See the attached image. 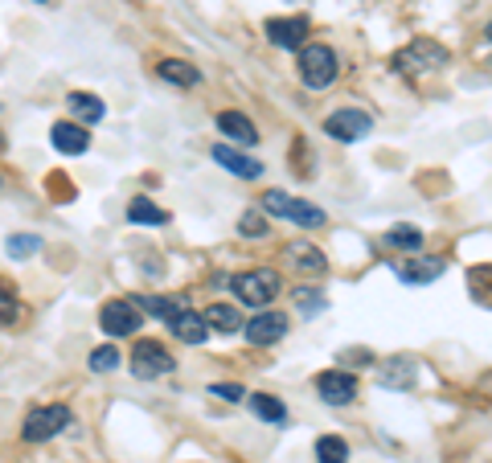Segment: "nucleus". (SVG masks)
Segmentation results:
<instances>
[{"instance_id": "dca6fc26", "label": "nucleus", "mask_w": 492, "mask_h": 463, "mask_svg": "<svg viewBox=\"0 0 492 463\" xmlns=\"http://www.w3.org/2000/svg\"><path fill=\"white\" fill-rule=\"evenodd\" d=\"M213 160H218L221 168H230L234 176H242V181H254V176H262V165L254 156H246V152L230 148V144H213Z\"/></svg>"}, {"instance_id": "cd10ccee", "label": "nucleus", "mask_w": 492, "mask_h": 463, "mask_svg": "<svg viewBox=\"0 0 492 463\" xmlns=\"http://www.w3.org/2000/svg\"><path fill=\"white\" fill-rule=\"evenodd\" d=\"M5 250H8V258H29L41 250V238L37 234H13V238L5 242Z\"/></svg>"}, {"instance_id": "1a4fd4ad", "label": "nucleus", "mask_w": 492, "mask_h": 463, "mask_svg": "<svg viewBox=\"0 0 492 463\" xmlns=\"http://www.w3.org/2000/svg\"><path fill=\"white\" fill-rule=\"evenodd\" d=\"M316 394L324 398L328 406H349L353 398H357V377L344 369H324L316 377Z\"/></svg>"}, {"instance_id": "aec40b11", "label": "nucleus", "mask_w": 492, "mask_h": 463, "mask_svg": "<svg viewBox=\"0 0 492 463\" xmlns=\"http://www.w3.org/2000/svg\"><path fill=\"white\" fill-rule=\"evenodd\" d=\"M156 75H160L164 83H172V86H197L201 83V70L189 66V62H177V58H164L160 66H156Z\"/></svg>"}, {"instance_id": "20e7f679", "label": "nucleus", "mask_w": 492, "mask_h": 463, "mask_svg": "<svg viewBox=\"0 0 492 463\" xmlns=\"http://www.w3.org/2000/svg\"><path fill=\"white\" fill-rule=\"evenodd\" d=\"M70 427V406L54 402V406H33L21 422V438L25 443H49L54 435Z\"/></svg>"}, {"instance_id": "ddd939ff", "label": "nucleus", "mask_w": 492, "mask_h": 463, "mask_svg": "<svg viewBox=\"0 0 492 463\" xmlns=\"http://www.w3.org/2000/svg\"><path fill=\"white\" fill-rule=\"evenodd\" d=\"M415 377H418L415 357H390V361L377 365V386H385V389H410Z\"/></svg>"}, {"instance_id": "0eeeda50", "label": "nucleus", "mask_w": 492, "mask_h": 463, "mask_svg": "<svg viewBox=\"0 0 492 463\" xmlns=\"http://www.w3.org/2000/svg\"><path fill=\"white\" fill-rule=\"evenodd\" d=\"M172 353L164 345H156V340H136V348H131V369H136V377H164V373H172Z\"/></svg>"}, {"instance_id": "393cba45", "label": "nucleus", "mask_w": 492, "mask_h": 463, "mask_svg": "<svg viewBox=\"0 0 492 463\" xmlns=\"http://www.w3.org/2000/svg\"><path fill=\"white\" fill-rule=\"evenodd\" d=\"M316 463H349V443L341 435H320L316 438Z\"/></svg>"}, {"instance_id": "c85d7f7f", "label": "nucleus", "mask_w": 492, "mask_h": 463, "mask_svg": "<svg viewBox=\"0 0 492 463\" xmlns=\"http://www.w3.org/2000/svg\"><path fill=\"white\" fill-rule=\"evenodd\" d=\"M115 365H119V348L115 345H98L95 353H90V369L95 373H111Z\"/></svg>"}, {"instance_id": "f257e3e1", "label": "nucleus", "mask_w": 492, "mask_h": 463, "mask_svg": "<svg viewBox=\"0 0 492 463\" xmlns=\"http://www.w3.org/2000/svg\"><path fill=\"white\" fill-rule=\"evenodd\" d=\"M451 62L447 45H439L435 37H415L410 45H402L398 54H394V70L406 78H418V75H435V70H443Z\"/></svg>"}, {"instance_id": "72a5a7b5", "label": "nucleus", "mask_w": 492, "mask_h": 463, "mask_svg": "<svg viewBox=\"0 0 492 463\" xmlns=\"http://www.w3.org/2000/svg\"><path fill=\"white\" fill-rule=\"evenodd\" d=\"M484 42H492V21H488V25H484Z\"/></svg>"}, {"instance_id": "f03ea898", "label": "nucleus", "mask_w": 492, "mask_h": 463, "mask_svg": "<svg viewBox=\"0 0 492 463\" xmlns=\"http://www.w3.org/2000/svg\"><path fill=\"white\" fill-rule=\"evenodd\" d=\"M336 75H341V62H336V54L328 50V45L312 42L300 50V83L308 86V91H324V86L336 83Z\"/></svg>"}, {"instance_id": "4468645a", "label": "nucleus", "mask_w": 492, "mask_h": 463, "mask_svg": "<svg viewBox=\"0 0 492 463\" xmlns=\"http://www.w3.org/2000/svg\"><path fill=\"white\" fill-rule=\"evenodd\" d=\"M398 271V279L402 283H410V287H423V283H435L443 271H447V263L443 258H431V255H423V258H406L402 267H394Z\"/></svg>"}, {"instance_id": "5701e85b", "label": "nucleus", "mask_w": 492, "mask_h": 463, "mask_svg": "<svg viewBox=\"0 0 492 463\" xmlns=\"http://www.w3.org/2000/svg\"><path fill=\"white\" fill-rule=\"evenodd\" d=\"M128 222H136V226H164V222H169V214H164L156 201L136 197V201L128 206Z\"/></svg>"}, {"instance_id": "7ed1b4c3", "label": "nucleus", "mask_w": 492, "mask_h": 463, "mask_svg": "<svg viewBox=\"0 0 492 463\" xmlns=\"http://www.w3.org/2000/svg\"><path fill=\"white\" fill-rule=\"evenodd\" d=\"M279 271H271V267H259V271H242L230 279V291H234L238 299H242L246 307H267L271 299H279Z\"/></svg>"}, {"instance_id": "6e6552de", "label": "nucleus", "mask_w": 492, "mask_h": 463, "mask_svg": "<svg viewBox=\"0 0 492 463\" xmlns=\"http://www.w3.org/2000/svg\"><path fill=\"white\" fill-rule=\"evenodd\" d=\"M369 127H374V119L357 107H341L324 119V136H333V140H341V144H357L361 136H369Z\"/></svg>"}, {"instance_id": "2f4dec72", "label": "nucleus", "mask_w": 492, "mask_h": 463, "mask_svg": "<svg viewBox=\"0 0 492 463\" xmlns=\"http://www.w3.org/2000/svg\"><path fill=\"white\" fill-rule=\"evenodd\" d=\"M210 398H226V402H242L246 389L234 386V381H218V386H210Z\"/></svg>"}, {"instance_id": "9d476101", "label": "nucleus", "mask_w": 492, "mask_h": 463, "mask_svg": "<svg viewBox=\"0 0 492 463\" xmlns=\"http://www.w3.org/2000/svg\"><path fill=\"white\" fill-rule=\"evenodd\" d=\"M283 332H287L283 316H279V312H259L254 320H246L242 337H246V345L267 348V345H279V340H283Z\"/></svg>"}, {"instance_id": "f3484780", "label": "nucleus", "mask_w": 492, "mask_h": 463, "mask_svg": "<svg viewBox=\"0 0 492 463\" xmlns=\"http://www.w3.org/2000/svg\"><path fill=\"white\" fill-rule=\"evenodd\" d=\"M169 328H172V337L185 340V345H205V337H210V320H205V312H189V307L169 324Z\"/></svg>"}, {"instance_id": "412c9836", "label": "nucleus", "mask_w": 492, "mask_h": 463, "mask_svg": "<svg viewBox=\"0 0 492 463\" xmlns=\"http://www.w3.org/2000/svg\"><path fill=\"white\" fill-rule=\"evenodd\" d=\"M136 304H139V312L156 316V320H169V324L185 312V304H180L177 296H148V299H136Z\"/></svg>"}, {"instance_id": "9b49d317", "label": "nucleus", "mask_w": 492, "mask_h": 463, "mask_svg": "<svg viewBox=\"0 0 492 463\" xmlns=\"http://www.w3.org/2000/svg\"><path fill=\"white\" fill-rule=\"evenodd\" d=\"M308 17H271L267 21V37L279 50H303V37H308Z\"/></svg>"}, {"instance_id": "bb28decb", "label": "nucleus", "mask_w": 492, "mask_h": 463, "mask_svg": "<svg viewBox=\"0 0 492 463\" xmlns=\"http://www.w3.org/2000/svg\"><path fill=\"white\" fill-rule=\"evenodd\" d=\"M385 247H394V250H410V255H415V250H423V230H418V226H394L390 234H385Z\"/></svg>"}, {"instance_id": "423d86ee", "label": "nucleus", "mask_w": 492, "mask_h": 463, "mask_svg": "<svg viewBox=\"0 0 492 463\" xmlns=\"http://www.w3.org/2000/svg\"><path fill=\"white\" fill-rule=\"evenodd\" d=\"M139 320H144V312H139L136 299H111V304H103V312H98V324H103V332L111 340L139 332Z\"/></svg>"}, {"instance_id": "473e14b6", "label": "nucleus", "mask_w": 492, "mask_h": 463, "mask_svg": "<svg viewBox=\"0 0 492 463\" xmlns=\"http://www.w3.org/2000/svg\"><path fill=\"white\" fill-rule=\"evenodd\" d=\"M16 316H21V304H16L8 291H0V324H13Z\"/></svg>"}, {"instance_id": "4be33fe9", "label": "nucleus", "mask_w": 492, "mask_h": 463, "mask_svg": "<svg viewBox=\"0 0 492 463\" xmlns=\"http://www.w3.org/2000/svg\"><path fill=\"white\" fill-rule=\"evenodd\" d=\"M467 287H472L476 304L492 307V263H480V267H467Z\"/></svg>"}, {"instance_id": "2eb2a0df", "label": "nucleus", "mask_w": 492, "mask_h": 463, "mask_svg": "<svg viewBox=\"0 0 492 463\" xmlns=\"http://www.w3.org/2000/svg\"><path fill=\"white\" fill-rule=\"evenodd\" d=\"M49 144H54L62 156H82V152L90 148V136H87V127L82 124H54L49 127Z\"/></svg>"}, {"instance_id": "6ab92c4d", "label": "nucleus", "mask_w": 492, "mask_h": 463, "mask_svg": "<svg viewBox=\"0 0 492 463\" xmlns=\"http://www.w3.org/2000/svg\"><path fill=\"white\" fill-rule=\"evenodd\" d=\"M66 107H70V116L78 119L82 127H87V124H98V119L107 116L103 99H98V95H87V91H74V95H66Z\"/></svg>"}, {"instance_id": "a211bd4d", "label": "nucleus", "mask_w": 492, "mask_h": 463, "mask_svg": "<svg viewBox=\"0 0 492 463\" xmlns=\"http://www.w3.org/2000/svg\"><path fill=\"white\" fill-rule=\"evenodd\" d=\"M218 132L226 136V140H234V144H259V132H254V124L242 116V111H221Z\"/></svg>"}, {"instance_id": "a878e982", "label": "nucleus", "mask_w": 492, "mask_h": 463, "mask_svg": "<svg viewBox=\"0 0 492 463\" xmlns=\"http://www.w3.org/2000/svg\"><path fill=\"white\" fill-rule=\"evenodd\" d=\"M205 320H210V328H218V332H242V316H238L230 304H210L205 307Z\"/></svg>"}, {"instance_id": "b1692460", "label": "nucleus", "mask_w": 492, "mask_h": 463, "mask_svg": "<svg viewBox=\"0 0 492 463\" xmlns=\"http://www.w3.org/2000/svg\"><path fill=\"white\" fill-rule=\"evenodd\" d=\"M246 406H251L262 422H283L287 418V406L279 402V398H271V394H246Z\"/></svg>"}, {"instance_id": "7c9ffc66", "label": "nucleus", "mask_w": 492, "mask_h": 463, "mask_svg": "<svg viewBox=\"0 0 492 463\" xmlns=\"http://www.w3.org/2000/svg\"><path fill=\"white\" fill-rule=\"evenodd\" d=\"M238 230H242V238H262V234H267V217L251 209V214L238 217Z\"/></svg>"}, {"instance_id": "c756f323", "label": "nucleus", "mask_w": 492, "mask_h": 463, "mask_svg": "<svg viewBox=\"0 0 492 463\" xmlns=\"http://www.w3.org/2000/svg\"><path fill=\"white\" fill-rule=\"evenodd\" d=\"M295 307H300L303 316H320V312H324V296H320V291L300 287V291H295Z\"/></svg>"}, {"instance_id": "39448f33", "label": "nucleus", "mask_w": 492, "mask_h": 463, "mask_svg": "<svg viewBox=\"0 0 492 463\" xmlns=\"http://www.w3.org/2000/svg\"><path fill=\"white\" fill-rule=\"evenodd\" d=\"M262 209H267V214H275V217H287V222H295V226H303V230H316V226H324V209H316L312 201L292 197V193H283V189L262 193Z\"/></svg>"}, {"instance_id": "f8f14e48", "label": "nucleus", "mask_w": 492, "mask_h": 463, "mask_svg": "<svg viewBox=\"0 0 492 463\" xmlns=\"http://www.w3.org/2000/svg\"><path fill=\"white\" fill-rule=\"evenodd\" d=\"M283 258H287V267H295V271H303V275H324V271H328L324 250L312 247L308 238L287 242V247H283Z\"/></svg>"}]
</instances>
